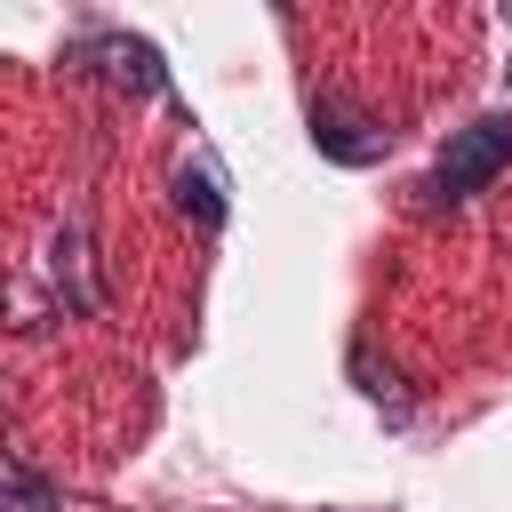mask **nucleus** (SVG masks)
Instances as JSON below:
<instances>
[{"label": "nucleus", "instance_id": "obj_1", "mask_svg": "<svg viewBox=\"0 0 512 512\" xmlns=\"http://www.w3.org/2000/svg\"><path fill=\"white\" fill-rule=\"evenodd\" d=\"M504 160H512V112H488V120L456 128L448 152L432 160V200H472V192H488V184L504 176Z\"/></svg>", "mask_w": 512, "mask_h": 512}, {"label": "nucleus", "instance_id": "obj_2", "mask_svg": "<svg viewBox=\"0 0 512 512\" xmlns=\"http://www.w3.org/2000/svg\"><path fill=\"white\" fill-rule=\"evenodd\" d=\"M56 496L48 488H24V480H0V512H48Z\"/></svg>", "mask_w": 512, "mask_h": 512}]
</instances>
